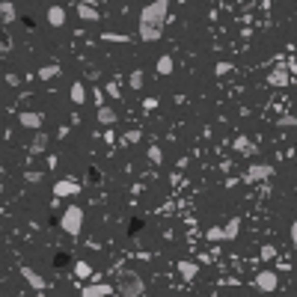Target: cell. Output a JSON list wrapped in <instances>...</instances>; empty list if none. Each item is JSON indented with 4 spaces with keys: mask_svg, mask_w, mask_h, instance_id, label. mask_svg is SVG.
<instances>
[{
    "mask_svg": "<svg viewBox=\"0 0 297 297\" xmlns=\"http://www.w3.org/2000/svg\"><path fill=\"white\" fill-rule=\"evenodd\" d=\"M45 149H48V137H45V134H39V137L30 143V152H33V155H39V152H45Z\"/></svg>",
    "mask_w": 297,
    "mask_h": 297,
    "instance_id": "obj_20",
    "label": "cell"
},
{
    "mask_svg": "<svg viewBox=\"0 0 297 297\" xmlns=\"http://www.w3.org/2000/svg\"><path fill=\"white\" fill-rule=\"evenodd\" d=\"M15 3L12 0H0V24H15Z\"/></svg>",
    "mask_w": 297,
    "mask_h": 297,
    "instance_id": "obj_8",
    "label": "cell"
},
{
    "mask_svg": "<svg viewBox=\"0 0 297 297\" xmlns=\"http://www.w3.org/2000/svg\"><path fill=\"white\" fill-rule=\"evenodd\" d=\"M205 238H208V241H223V226H211V229H205Z\"/></svg>",
    "mask_w": 297,
    "mask_h": 297,
    "instance_id": "obj_23",
    "label": "cell"
},
{
    "mask_svg": "<svg viewBox=\"0 0 297 297\" xmlns=\"http://www.w3.org/2000/svg\"><path fill=\"white\" fill-rule=\"evenodd\" d=\"M253 285H256L259 291H264V294H271V291L280 288V277H277V271H259L256 280H253Z\"/></svg>",
    "mask_w": 297,
    "mask_h": 297,
    "instance_id": "obj_4",
    "label": "cell"
},
{
    "mask_svg": "<svg viewBox=\"0 0 297 297\" xmlns=\"http://www.w3.org/2000/svg\"><path fill=\"white\" fill-rule=\"evenodd\" d=\"M74 193H80V184H77V181H69V178H66V181H57V184H53V196H57V199L74 196Z\"/></svg>",
    "mask_w": 297,
    "mask_h": 297,
    "instance_id": "obj_7",
    "label": "cell"
},
{
    "mask_svg": "<svg viewBox=\"0 0 297 297\" xmlns=\"http://www.w3.org/2000/svg\"><path fill=\"white\" fill-rule=\"evenodd\" d=\"M271 175H274V167H271V164H256V167H250V170H247V181H264V178H271Z\"/></svg>",
    "mask_w": 297,
    "mask_h": 297,
    "instance_id": "obj_5",
    "label": "cell"
},
{
    "mask_svg": "<svg viewBox=\"0 0 297 297\" xmlns=\"http://www.w3.org/2000/svg\"><path fill=\"white\" fill-rule=\"evenodd\" d=\"M71 101H74V104H87V87H84L80 80L71 84Z\"/></svg>",
    "mask_w": 297,
    "mask_h": 297,
    "instance_id": "obj_16",
    "label": "cell"
},
{
    "mask_svg": "<svg viewBox=\"0 0 297 297\" xmlns=\"http://www.w3.org/2000/svg\"><path fill=\"white\" fill-rule=\"evenodd\" d=\"M48 24L51 27H63L66 24V9L63 6H48Z\"/></svg>",
    "mask_w": 297,
    "mask_h": 297,
    "instance_id": "obj_13",
    "label": "cell"
},
{
    "mask_svg": "<svg viewBox=\"0 0 297 297\" xmlns=\"http://www.w3.org/2000/svg\"><path fill=\"white\" fill-rule=\"evenodd\" d=\"M77 15L84 18V21H89V24H95V21H98V9H95V6H89V3H84V0H80V3H77Z\"/></svg>",
    "mask_w": 297,
    "mask_h": 297,
    "instance_id": "obj_12",
    "label": "cell"
},
{
    "mask_svg": "<svg viewBox=\"0 0 297 297\" xmlns=\"http://www.w3.org/2000/svg\"><path fill=\"white\" fill-rule=\"evenodd\" d=\"M173 69H175V60L170 57V53H167V57H160V60H157V66H155V71H157V74H164V77H167V74H173Z\"/></svg>",
    "mask_w": 297,
    "mask_h": 297,
    "instance_id": "obj_15",
    "label": "cell"
},
{
    "mask_svg": "<svg viewBox=\"0 0 297 297\" xmlns=\"http://www.w3.org/2000/svg\"><path fill=\"white\" fill-rule=\"evenodd\" d=\"M170 15V0H152L140 12V39L143 42H157L164 36V24Z\"/></svg>",
    "mask_w": 297,
    "mask_h": 297,
    "instance_id": "obj_1",
    "label": "cell"
},
{
    "mask_svg": "<svg viewBox=\"0 0 297 297\" xmlns=\"http://www.w3.org/2000/svg\"><path fill=\"white\" fill-rule=\"evenodd\" d=\"M178 274H181V280H196V274H199V264L196 262H178Z\"/></svg>",
    "mask_w": 297,
    "mask_h": 297,
    "instance_id": "obj_14",
    "label": "cell"
},
{
    "mask_svg": "<svg viewBox=\"0 0 297 297\" xmlns=\"http://www.w3.org/2000/svg\"><path fill=\"white\" fill-rule=\"evenodd\" d=\"M21 277H24V280H27V285H30V288H36V291H39V288H45V280L36 274L33 267H27V264L21 267Z\"/></svg>",
    "mask_w": 297,
    "mask_h": 297,
    "instance_id": "obj_10",
    "label": "cell"
},
{
    "mask_svg": "<svg viewBox=\"0 0 297 297\" xmlns=\"http://www.w3.org/2000/svg\"><path fill=\"white\" fill-rule=\"evenodd\" d=\"M274 256H277V247L264 244V247H262V259H264V262H271V259H274Z\"/></svg>",
    "mask_w": 297,
    "mask_h": 297,
    "instance_id": "obj_24",
    "label": "cell"
},
{
    "mask_svg": "<svg viewBox=\"0 0 297 297\" xmlns=\"http://www.w3.org/2000/svg\"><path fill=\"white\" fill-rule=\"evenodd\" d=\"M143 107H146V110H155V107H157V98H146V104H143Z\"/></svg>",
    "mask_w": 297,
    "mask_h": 297,
    "instance_id": "obj_27",
    "label": "cell"
},
{
    "mask_svg": "<svg viewBox=\"0 0 297 297\" xmlns=\"http://www.w3.org/2000/svg\"><path fill=\"white\" fill-rule=\"evenodd\" d=\"M116 291H119L122 297H143V291H146L143 277H137V274H125L122 280H119V285H116Z\"/></svg>",
    "mask_w": 297,
    "mask_h": 297,
    "instance_id": "obj_3",
    "label": "cell"
},
{
    "mask_svg": "<svg viewBox=\"0 0 297 297\" xmlns=\"http://www.w3.org/2000/svg\"><path fill=\"white\" fill-rule=\"evenodd\" d=\"M101 39H107V42H125V36H119V33H104Z\"/></svg>",
    "mask_w": 297,
    "mask_h": 297,
    "instance_id": "obj_26",
    "label": "cell"
},
{
    "mask_svg": "<svg viewBox=\"0 0 297 297\" xmlns=\"http://www.w3.org/2000/svg\"><path fill=\"white\" fill-rule=\"evenodd\" d=\"M149 160H155V164H160V160H164V152H160L157 146H152V149H149Z\"/></svg>",
    "mask_w": 297,
    "mask_h": 297,
    "instance_id": "obj_25",
    "label": "cell"
},
{
    "mask_svg": "<svg viewBox=\"0 0 297 297\" xmlns=\"http://www.w3.org/2000/svg\"><path fill=\"white\" fill-rule=\"evenodd\" d=\"M238 235H241V217H232L223 226V241H235Z\"/></svg>",
    "mask_w": 297,
    "mask_h": 297,
    "instance_id": "obj_11",
    "label": "cell"
},
{
    "mask_svg": "<svg viewBox=\"0 0 297 297\" xmlns=\"http://www.w3.org/2000/svg\"><path fill=\"white\" fill-rule=\"evenodd\" d=\"M267 84H271V87H285V84H288V71H274V74H267Z\"/></svg>",
    "mask_w": 297,
    "mask_h": 297,
    "instance_id": "obj_18",
    "label": "cell"
},
{
    "mask_svg": "<svg viewBox=\"0 0 297 297\" xmlns=\"http://www.w3.org/2000/svg\"><path fill=\"white\" fill-rule=\"evenodd\" d=\"M18 122L24 125V128H30V131H39L42 122H45V116H42V113H33V110H24V113L18 116Z\"/></svg>",
    "mask_w": 297,
    "mask_h": 297,
    "instance_id": "obj_6",
    "label": "cell"
},
{
    "mask_svg": "<svg viewBox=\"0 0 297 297\" xmlns=\"http://www.w3.org/2000/svg\"><path fill=\"white\" fill-rule=\"evenodd\" d=\"M113 291V285H107V282H98V285H87L84 291H80V297H107Z\"/></svg>",
    "mask_w": 297,
    "mask_h": 297,
    "instance_id": "obj_9",
    "label": "cell"
},
{
    "mask_svg": "<svg viewBox=\"0 0 297 297\" xmlns=\"http://www.w3.org/2000/svg\"><path fill=\"white\" fill-rule=\"evenodd\" d=\"M57 74H60V66H42V69H39V77H42V80H53Z\"/></svg>",
    "mask_w": 297,
    "mask_h": 297,
    "instance_id": "obj_21",
    "label": "cell"
},
{
    "mask_svg": "<svg viewBox=\"0 0 297 297\" xmlns=\"http://www.w3.org/2000/svg\"><path fill=\"white\" fill-rule=\"evenodd\" d=\"M128 84H131V89H134V92H140V89H143V84H146L143 71H140V69H134V71H131V77H128Z\"/></svg>",
    "mask_w": 297,
    "mask_h": 297,
    "instance_id": "obj_19",
    "label": "cell"
},
{
    "mask_svg": "<svg viewBox=\"0 0 297 297\" xmlns=\"http://www.w3.org/2000/svg\"><path fill=\"white\" fill-rule=\"evenodd\" d=\"M60 229L66 235H71V238H77L80 229H84V211L77 208V205H69V208L63 211V217H60Z\"/></svg>",
    "mask_w": 297,
    "mask_h": 297,
    "instance_id": "obj_2",
    "label": "cell"
},
{
    "mask_svg": "<svg viewBox=\"0 0 297 297\" xmlns=\"http://www.w3.org/2000/svg\"><path fill=\"white\" fill-rule=\"evenodd\" d=\"M74 274H77L80 280H87V277H92V267H89L87 262H74Z\"/></svg>",
    "mask_w": 297,
    "mask_h": 297,
    "instance_id": "obj_22",
    "label": "cell"
},
{
    "mask_svg": "<svg viewBox=\"0 0 297 297\" xmlns=\"http://www.w3.org/2000/svg\"><path fill=\"white\" fill-rule=\"evenodd\" d=\"M98 122H101V125H113V122H116V110H113V107H107V104H101V107H98Z\"/></svg>",
    "mask_w": 297,
    "mask_h": 297,
    "instance_id": "obj_17",
    "label": "cell"
}]
</instances>
